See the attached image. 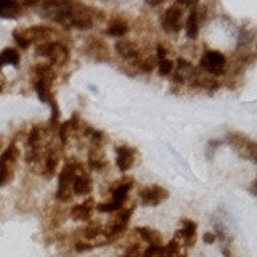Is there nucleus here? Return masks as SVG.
Returning a JSON list of instances; mask_svg holds the SVG:
<instances>
[{"label": "nucleus", "mask_w": 257, "mask_h": 257, "mask_svg": "<svg viewBox=\"0 0 257 257\" xmlns=\"http://www.w3.org/2000/svg\"><path fill=\"white\" fill-rule=\"evenodd\" d=\"M79 167L81 164H68L60 173V182H58V191H56V198L58 201L66 203L73 198V182L76 175H79Z\"/></svg>", "instance_id": "f257e3e1"}, {"label": "nucleus", "mask_w": 257, "mask_h": 257, "mask_svg": "<svg viewBox=\"0 0 257 257\" xmlns=\"http://www.w3.org/2000/svg\"><path fill=\"white\" fill-rule=\"evenodd\" d=\"M37 53L42 55V56H47L51 63L58 64V66L64 64L69 58L68 48L64 47L61 42H56V41H48V42L41 43L37 47Z\"/></svg>", "instance_id": "f03ea898"}, {"label": "nucleus", "mask_w": 257, "mask_h": 257, "mask_svg": "<svg viewBox=\"0 0 257 257\" xmlns=\"http://www.w3.org/2000/svg\"><path fill=\"white\" fill-rule=\"evenodd\" d=\"M201 68L212 76H220L227 69V60H225V56L220 51L209 50L201 58Z\"/></svg>", "instance_id": "7ed1b4c3"}, {"label": "nucleus", "mask_w": 257, "mask_h": 257, "mask_svg": "<svg viewBox=\"0 0 257 257\" xmlns=\"http://www.w3.org/2000/svg\"><path fill=\"white\" fill-rule=\"evenodd\" d=\"M182 18H183V10L180 3H172L169 8L164 11L163 16V28L167 32H178L182 28Z\"/></svg>", "instance_id": "20e7f679"}, {"label": "nucleus", "mask_w": 257, "mask_h": 257, "mask_svg": "<svg viewBox=\"0 0 257 257\" xmlns=\"http://www.w3.org/2000/svg\"><path fill=\"white\" fill-rule=\"evenodd\" d=\"M167 196H169L167 190H164L163 186H159V185L146 186V188L140 191L141 203L146 204V206H158V204L163 203L164 199H167Z\"/></svg>", "instance_id": "39448f33"}, {"label": "nucleus", "mask_w": 257, "mask_h": 257, "mask_svg": "<svg viewBox=\"0 0 257 257\" xmlns=\"http://www.w3.org/2000/svg\"><path fill=\"white\" fill-rule=\"evenodd\" d=\"M228 138L231 140L230 143L241 153V156H246L249 159L256 161V143L253 140H249L248 137H243V135H238V133H231Z\"/></svg>", "instance_id": "423d86ee"}, {"label": "nucleus", "mask_w": 257, "mask_h": 257, "mask_svg": "<svg viewBox=\"0 0 257 257\" xmlns=\"http://www.w3.org/2000/svg\"><path fill=\"white\" fill-rule=\"evenodd\" d=\"M130 212L132 211H124V212H122V214L118 218H116V220L111 225H108L106 230L103 231V233H105L109 238V240L121 236L126 231V228H127V222H128V217H130Z\"/></svg>", "instance_id": "0eeeda50"}, {"label": "nucleus", "mask_w": 257, "mask_h": 257, "mask_svg": "<svg viewBox=\"0 0 257 257\" xmlns=\"http://www.w3.org/2000/svg\"><path fill=\"white\" fill-rule=\"evenodd\" d=\"M135 161V151L128 146H119L118 148V158H116V163H118V167L124 172L128 171L132 167Z\"/></svg>", "instance_id": "6e6552de"}, {"label": "nucleus", "mask_w": 257, "mask_h": 257, "mask_svg": "<svg viewBox=\"0 0 257 257\" xmlns=\"http://www.w3.org/2000/svg\"><path fill=\"white\" fill-rule=\"evenodd\" d=\"M93 206H95V201L90 198L87 201H84L82 204L74 206L73 211H71V217H73L74 220H88V218L92 217Z\"/></svg>", "instance_id": "1a4fd4ad"}, {"label": "nucleus", "mask_w": 257, "mask_h": 257, "mask_svg": "<svg viewBox=\"0 0 257 257\" xmlns=\"http://www.w3.org/2000/svg\"><path fill=\"white\" fill-rule=\"evenodd\" d=\"M116 51L126 60H133V58L138 56V47L130 41H119L116 43Z\"/></svg>", "instance_id": "9d476101"}, {"label": "nucleus", "mask_w": 257, "mask_h": 257, "mask_svg": "<svg viewBox=\"0 0 257 257\" xmlns=\"http://www.w3.org/2000/svg\"><path fill=\"white\" fill-rule=\"evenodd\" d=\"M178 235L183 238L185 246H193L196 243V223L193 220H183V227L178 230Z\"/></svg>", "instance_id": "9b49d317"}, {"label": "nucleus", "mask_w": 257, "mask_h": 257, "mask_svg": "<svg viewBox=\"0 0 257 257\" xmlns=\"http://www.w3.org/2000/svg\"><path fill=\"white\" fill-rule=\"evenodd\" d=\"M135 231H137L150 246H163V236H161L156 230L141 227V228H135Z\"/></svg>", "instance_id": "f8f14e48"}, {"label": "nucleus", "mask_w": 257, "mask_h": 257, "mask_svg": "<svg viewBox=\"0 0 257 257\" xmlns=\"http://www.w3.org/2000/svg\"><path fill=\"white\" fill-rule=\"evenodd\" d=\"M21 13V5L18 2L0 0V16L2 18H16Z\"/></svg>", "instance_id": "ddd939ff"}, {"label": "nucleus", "mask_w": 257, "mask_h": 257, "mask_svg": "<svg viewBox=\"0 0 257 257\" xmlns=\"http://www.w3.org/2000/svg\"><path fill=\"white\" fill-rule=\"evenodd\" d=\"M90 188H92V182H90L87 175H84V173L76 175L73 182V193H76V195H87Z\"/></svg>", "instance_id": "4468645a"}, {"label": "nucleus", "mask_w": 257, "mask_h": 257, "mask_svg": "<svg viewBox=\"0 0 257 257\" xmlns=\"http://www.w3.org/2000/svg\"><path fill=\"white\" fill-rule=\"evenodd\" d=\"M193 74H195V69H193L191 64L188 61H185V60H178L175 81L177 82H183V81L188 79V77H193Z\"/></svg>", "instance_id": "2eb2a0df"}, {"label": "nucleus", "mask_w": 257, "mask_h": 257, "mask_svg": "<svg viewBox=\"0 0 257 257\" xmlns=\"http://www.w3.org/2000/svg\"><path fill=\"white\" fill-rule=\"evenodd\" d=\"M199 18H198V10H191L190 11V16L188 19H186V36H188V39H196L198 36V29H199Z\"/></svg>", "instance_id": "dca6fc26"}, {"label": "nucleus", "mask_w": 257, "mask_h": 257, "mask_svg": "<svg viewBox=\"0 0 257 257\" xmlns=\"http://www.w3.org/2000/svg\"><path fill=\"white\" fill-rule=\"evenodd\" d=\"M19 63V53L15 48H5L0 51V68L5 64H11V66H18Z\"/></svg>", "instance_id": "f3484780"}, {"label": "nucleus", "mask_w": 257, "mask_h": 257, "mask_svg": "<svg viewBox=\"0 0 257 257\" xmlns=\"http://www.w3.org/2000/svg\"><path fill=\"white\" fill-rule=\"evenodd\" d=\"M34 73H36V76H37V79L45 81V82H51V81L55 79L53 69H51V66H50V64H47V63L37 64V66L34 68Z\"/></svg>", "instance_id": "a211bd4d"}, {"label": "nucleus", "mask_w": 257, "mask_h": 257, "mask_svg": "<svg viewBox=\"0 0 257 257\" xmlns=\"http://www.w3.org/2000/svg\"><path fill=\"white\" fill-rule=\"evenodd\" d=\"M36 92H37V96L42 101H50V82L37 79V82H36Z\"/></svg>", "instance_id": "6ab92c4d"}, {"label": "nucleus", "mask_w": 257, "mask_h": 257, "mask_svg": "<svg viewBox=\"0 0 257 257\" xmlns=\"http://www.w3.org/2000/svg\"><path fill=\"white\" fill-rule=\"evenodd\" d=\"M130 188H132V182L119 185L118 188H116V190L113 191V199H114L116 203L122 204V203L126 201V198H127V193H128V190H130Z\"/></svg>", "instance_id": "aec40b11"}, {"label": "nucleus", "mask_w": 257, "mask_h": 257, "mask_svg": "<svg viewBox=\"0 0 257 257\" xmlns=\"http://www.w3.org/2000/svg\"><path fill=\"white\" fill-rule=\"evenodd\" d=\"M127 24L124 21H114L111 23V26L106 29L108 32V36H113V37H122V36H126V32H127Z\"/></svg>", "instance_id": "412c9836"}, {"label": "nucleus", "mask_w": 257, "mask_h": 257, "mask_svg": "<svg viewBox=\"0 0 257 257\" xmlns=\"http://www.w3.org/2000/svg\"><path fill=\"white\" fill-rule=\"evenodd\" d=\"M161 257H186V256L180 254V244L177 243V240H172L166 248H163Z\"/></svg>", "instance_id": "4be33fe9"}, {"label": "nucleus", "mask_w": 257, "mask_h": 257, "mask_svg": "<svg viewBox=\"0 0 257 257\" xmlns=\"http://www.w3.org/2000/svg\"><path fill=\"white\" fill-rule=\"evenodd\" d=\"M18 158V148L16 146H8L6 150L3 151V154L0 156V164L3 166H10L11 163H15Z\"/></svg>", "instance_id": "5701e85b"}, {"label": "nucleus", "mask_w": 257, "mask_h": 257, "mask_svg": "<svg viewBox=\"0 0 257 257\" xmlns=\"http://www.w3.org/2000/svg\"><path fill=\"white\" fill-rule=\"evenodd\" d=\"M58 164V156L55 151H50L47 156V163H45V175L50 177L55 173V167Z\"/></svg>", "instance_id": "b1692460"}, {"label": "nucleus", "mask_w": 257, "mask_h": 257, "mask_svg": "<svg viewBox=\"0 0 257 257\" xmlns=\"http://www.w3.org/2000/svg\"><path fill=\"white\" fill-rule=\"evenodd\" d=\"M158 71H159V74L161 76H169L172 71H173V63L171 60H161L159 64H158Z\"/></svg>", "instance_id": "393cba45"}, {"label": "nucleus", "mask_w": 257, "mask_h": 257, "mask_svg": "<svg viewBox=\"0 0 257 257\" xmlns=\"http://www.w3.org/2000/svg\"><path fill=\"white\" fill-rule=\"evenodd\" d=\"M86 231V236L87 238H90V240H93V238H96L98 235H101L103 233V228L100 227L98 223H92V225H88V227L84 230Z\"/></svg>", "instance_id": "a878e982"}, {"label": "nucleus", "mask_w": 257, "mask_h": 257, "mask_svg": "<svg viewBox=\"0 0 257 257\" xmlns=\"http://www.w3.org/2000/svg\"><path fill=\"white\" fill-rule=\"evenodd\" d=\"M10 175H11V172H10V166H3V164H0V186H3V185L8 183Z\"/></svg>", "instance_id": "bb28decb"}, {"label": "nucleus", "mask_w": 257, "mask_h": 257, "mask_svg": "<svg viewBox=\"0 0 257 257\" xmlns=\"http://www.w3.org/2000/svg\"><path fill=\"white\" fill-rule=\"evenodd\" d=\"M121 206L122 204H119V203H116V201H113V203H106V204H98L96 206V209H98L100 212H113V211H119L121 209Z\"/></svg>", "instance_id": "cd10ccee"}, {"label": "nucleus", "mask_w": 257, "mask_h": 257, "mask_svg": "<svg viewBox=\"0 0 257 257\" xmlns=\"http://www.w3.org/2000/svg\"><path fill=\"white\" fill-rule=\"evenodd\" d=\"M13 39H15L16 41V43L19 45V48H28L29 47V42H28V39H26L24 36H23V32L21 31H15L13 32Z\"/></svg>", "instance_id": "c85d7f7f"}, {"label": "nucleus", "mask_w": 257, "mask_h": 257, "mask_svg": "<svg viewBox=\"0 0 257 257\" xmlns=\"http://www.w3.org/2000/svg\"><path fill=\"white\" fill-rule=\"evenodd\" d=\"M39 138H41V130H39V127H32V130L29 133V138H28V146L34 148L37 145Z\"/></svg>", "instance_id": "c756f323"}, {"label": "nucleus", "mask_w": 257, "mask_h": 257, "mask_svg": "<svg viewBox=\"0 0 257 257\" xmlns=\"http://www.w3.org/2000/svg\"><path fill=\"white\" fill-rule=\"evenodd\" d=\"M161 254H163V246H150L141 257H161Z\"/></svg>", "instance_id": "7c9ffc66"}, {"label": "nucleus", "mask_w": 257, "mask_h": 257, "mask_svg": "<svg viewBox=\"0 0 257 257\" xmlns=\"http://www.w3.org/2000/svg\"><path fill=\"white\" fill-rule=\"evenodd\" d=\"M124 257H141V248H140V244H132V246L126 251Z\"/></svg>", "instance_id": "2f4dec72"}, {"label": "nucleus", "mask_w": 257, "mask_h": 257, "mask_svg": "<svg viewBox=\"0 0 257 257\" xmlns=\"http://www.w3.org/2000/svg\"><path fill=\"white\" fill-rule=\"evenodd\" d=\"M166 55H167L166 48L163 47V45H158V56H159V61H161V60H166Z\"/></svg>", "instance_id": "473e14b6"}, {"label": "nucleus", "mask_w": 257, "mask_h": 257, "mask_svg": "<svg viewBox=\"0 0 257 257\" xmlns=\"http://www.w3.org/2000/svg\"><path fill=\"white\" fill-rule=\"evenodd\" d=\"M204 241L206 243H209V244H212L215 241V235H212V233H206L204 235Z\"/></svg>", "instance_id": "72a5a7b5"}, {"label": "nucleus", "mask_w": 257, "mask_h": 257, "mask_svg": "<svg viewBox=\"0 0 257 257\" xmlns=\"http://www.w3.org/2000/svg\"><path fill=\"white\" fill-rule=\"evenodd\" d=\"M0 92H2V86H0Z\"/></svg>", "instance_id": "f704fd0d"}]
</instances>
